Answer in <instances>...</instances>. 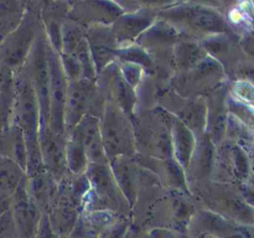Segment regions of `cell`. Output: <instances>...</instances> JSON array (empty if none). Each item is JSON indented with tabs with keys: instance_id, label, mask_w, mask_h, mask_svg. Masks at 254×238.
I'll use <instances>...</instances> for the list:
<instances>
[{
	"instance_id": "f1b7e54d",
	"label": "cell",
	"mask_w": 254,
	"mask_h": 238,
	"mask_svg": "<svg viewBox=\"0 0 254 238\" xmlns=\"http://www.w3.org/2000/svg\"><path fill=\"white\" fill-rule=\"evenodd\" d=\"M26 12V1L0 0V39L17 29Z\"/></svg>"
},
{
	"instance_id": "74e56055",
	"label": "cell",
	"mask_w": 254,
	"mask_h": 238,
	"mask_svg": "<svg viewBox=\"0 0 254 238\" xmlns=\"http://www.w3.org/2000/svg\"><path fill=\"white\" fill-rule=\"evenodd\" d=\"M131 228V218L118 216L101 232L98 238H126Z\"/></svg>"
},
{
	"instance_id": "d590c367",
	"label": "cell",
	"mask_w": 254,
	"mask_h": 238,
	"mask_svg": "<svg viewBox=\"0 0 254 238\" xmlns=\"http://www.w3.org/2000/svg\"><path fill=\"white\" fill-rule=\"evenodd\" d=\"M71 55H73L76 57L77 61L79 62L82 68V74H83V79H88V81L96 82L97 81V71L96 66H94L93 59H92L91 51H89L88 44H87V40L83 39L79 42L78 46L76 47L73 52Z\"/></svg>"
},
{
	"instance_id": "7bdbcfd3",
	"label": "cell",
	"mask_w": 254,
	"mask_h": 238,
	"mask_svg": "<svg viewBox=\"0 0 254 238\" xmlns=\"http://www.w3.org/2000/svg\"><path fill=\"white\" fill-rule=\"evenodd\" d=\"M243 52L254 62V31L243 35L240 41Z\"/></svg>"
},
{
	"instance_id": "ba28073f",
	"label": "cell",
	"mask_w": 254,
	"mask_h": 238,
	"mask_svg": "<svg viewBox=\"0 0 254 238\" xmlns=\"http://www.w3.org/2000/svg\"><path fill=\"white\" fill-rule=\"evenodd\" d=\"M47 39L44 30L37 36L31 52L21 69L31 81L40 106V126L49 125L50 113V72L47 63Z\"/></svg>"
},
{
	"instance_id": "ab89813d",
	"label": "cell",
	"mask_w": 254,
	"mask_h": 238,
	"mask_svg": "<svg viewBox=\"0 0 254 238\" xmlns=\"http://www.w3.org/2000/svg\"><path fill=\"white\" fill-rule=\"evenodd\" d=\"M66 238H98V235L79 216L76 226Z\"/></svg>"
},
{
	"instance_id": "603a6c76",
	"label": "cell",
	"mask_w": 254,
	"mask_h": 238,
	"mask_svg": "<svg viewBox=\"0 0 254 238\" xmlns=\"http://www.w3.org/2000/svg\"><path fill=\"white\" fill-rule=\"evenodd\" d=\"M69 1H41L40 19L44 27L45 36L50 46L60 54L61 52V29L68 17Z\"/></svg>"
},
{
	"instance_id": "7402d4cb",
	"label": "cell",
	"mask_w": 254,
	"mask_h": 238,
	"mask_svg": "<svg viewBox=\"0 0 254 238\" xmlns=\"http://www.w3.org/2000/svg\"><path fill=\"white\" fill-rule=\"evenodd\" d=\"M205 99L207 106L205 133L217 146L225 140L228 116H230L227 108V91L225 89V86L222 84L208 93Z\"/></svg>"
},
{
	"instance_id": "8d00e7d4",
	"label": "cell",
	"mask_w": 254,
	"mask_h": 238,
	"mask_svg": "<svg viewBox=\"0 0 254 238\" xmlns=\"http://www.w3.org/2000/svg\"><path fill=\"white\" fill-rule=\"evenodd\" d=\"M118 64L119 73L123 77L124 81L134 89H136L140 87V84L143 83L144 78L146 76L145 69L141 66L136 63H131V62H123V61H116Z\"/></svg>"
},
{
	"instance_id": "4316f807",
	"label": "cell",
	"mask_w": 254,
	"mask_h": 238,
	"mask_svg": "<svg viewBox=\"0 0 254 238\" xmlns=\"http://www.w3.org/2000/svg\"><path fill=\"white\" fill-rule=\"evenodd\" d=\"M174 117V116H173ZM196 135L178 118H173L171 125V148L173 159L184 169L189 166L196 146Z\"/></svg>"
},
{
	"instance_id": "f6af8a7d",
	"label": "cell",
	"mask_w": 254,
	"mask_h": 238,
	"mask_svg": "<svg viewBox=\"0 0 254 238\" xmlns=\"http://www.w3.org/2000/svg\"><path fill=\"white\" fill-rule=\"evenodd\" d=\"M12 73H14V72L10 71V69H7V68H5V67H2L1 64H0V86H1V84L4 83V82L6 81V79L9 78Z\"/></svg>"
},
{
	"instance_id": "b9f144b4",
	"label": "cell",
	"mask_w": 254,
	"mask_h": 238,
	"mask_svg": "<svg viewBox=\"0 0 254 238\" xmlns=\"http://www.w3.org/2000/svg\"><path fill=\"white\" fill-rule=\"evenodd\" d=\"M148 232L153 238H190L186 232L171 230V228H153Z\"/></svg>"
},
{
	"instance_id": "f907efd6",
	"label": "cell",
	"mask_w": 254,
	"mask_h": 238,
	"mask_svg": "<svg viewBox=\"0 0 254 238\" xmlns=\"http://www.w3.org/2000/svg\"><path fill=\"white\" fill-rule=\"evenodd\" d=\"M0 215H1V212H0Z\"/></svg>"
},
{
	"instance_id": "52a82bcc",
	"label": "cell",
	"mask_w": 254,
	"mask_h": 238,
	"mask_svg": "<svg viewBox=\"0 0 254 238\" xmlns=\"http://www.w3.org/2000/svg\"><path fill=\"white\" fill-rule=\"evenodd\" d=\"M226 78L223 66L208 56L197 67L184 73H175L170 83L173 91L184 98L206 97L216 88L222 86Z\"/></svg>"
},
{
	"instance_id": "ac0fdd59",
	"label": "cell",
	"mask_w": 254,
	"mask_h": 238,
	"mask_svg": "<svg viewBox=\"0 0 254 238\" xmlns=\"http://www.w3.org/2000/svg\"><path fill=\"white\" fill-rule=\"evenodd\" d=\"M86 40L96 66L97 74L117 61L118 42L112 25H93L86 29Z\"/></svg>"
},
{
	"instance_id": "9a60e30c",
	"label": "cell",
	"mask_w": 254,
	"mask_h": 238,
	"mask_svg": "<svg viewBox=\"0 0 254 238\" xmlns=\"http://www.w3.org/2000/svg\"><path fill=\"white\" fill-rule=\"evenodd\" d=\"M37 140L45 170L59 182L68 173L66 166V138L62 134L54 133L47 125L40 126Z\"/></svg>"
},
{
	"instance_id": "836d02e7",
	"label": "cell",
	"mask_w": 254,
	"mask_h": 238,
	"mask_svg": "<svg viewBox=\"0 0 254 238\" xmlns=\"http://www.w3.org/2000/svg\"><path fill=\"white\" fill-rule=\"evenodd\" d=\"M14 97V73H12L0 86V133L12 125Z\"/></svg>"
},
{
	"instance_id": "4fadbf2b",
	"label": "cell",
	"mask_w": 254,
	"mask_h": 238,
	"mask_svg": "<svg viewBox=\"0 0 254 238\" xmlns=\"http://www.w3.org/2000/svg\"><path fill=\"white\" fill-rule=\"evenodd\" d=\"M166 4H146L135 11H129L122 14L116 21L112 24L114 37L118 46L134 44L144 31L149 29L158 19L159 9Z\"/></svg>"
},
{
	"instance_id": "d6a6232c",
	"label": "cell",
	"mask_w": 254,
	"mask_h": 238,
	"mask_svg": "<svg viewBox=\"0 0 254 238\" xmlns=\"http://www.w3.org/2000/svg\"><path fill=\"white\" fill-rule=\"evenodd\" d=\"M83 39H86V27L67 17L61 29V52L59 55H71Z\"/></svg>"
},
{
	"instance_id": "e575fe53",
	"label": "cell",
	"mask_w": 254,
	"mask_h": 238,
	"mask_svg": "<svg viewBox=\"0 0 254 238\" xmlns=\"http://www.w3.org/2000/svg\"><path fill=\"white\" fill-rule=\"evenodd\" d=\"M117 61L131 62V63L139 64V66H141L145 69L146 73L151 71V69H154V67H155V62L151 59L150 55L143 47L135 44V42L134 44L118 46V50H117Z\"/></svg>"
},
{
	"instance_id": "2e32d148",
	"label": "cell",
	"mask_w": 254,
	"mask_h": 238,
	"mask_svg": "<svg viewBox=\"0 0 254 238\" xmlns=\"http://www.w3.org/2000/svg\"><path fill=\"white\" fill-rule=\"evenodd\" d=\"M112 174L119 190L124 195L131 208L136 206L140 190L143 187L144 170L136 164L134 158L117 156L108 160Z\"/></svg>"
},
{
	"instance_id": "3957f363",
	"label": "cell",
	"mask_w": 254,
	"mask_h": 238,
	"mask_svg": "<svg viewBox=\"0 0 254 238\" xmlns=\"http://www.w3.org/2000/svg\"><path fill=\"white\" fill-rule=\"evenodd\" d=\"M86 175L91 188L84 200L82 212L109 211L131 218L133 208L119 190L108 164H89Z\"/></svg>"
},
{
	"instance_id": "9c48e42d",
	"label": "cell",
	"mask_w": 254,
	"mask_h": 238,
	"mask_svg": "<svg viewBox=\"0 0 254 238\" xmlns=\"http://www.w3.org/2000/svg\"><path fill=\"white\" fill-rule=\"evenodd\" d=\"M251 173V156L243 145L225 139L216 146L212 180L220 183L247 181Z\"/></svg>"
},
{
	"instance_id": "60d3db41",
	"label": "cell",
	"mask_w": 254,
	"mask_h": 238,
	"mask_svg": "<svg viewBox=\"0 0 254 238\" xmlns=\"http://www.w3.org/2000/svg\"><path fill=\"white\" fill-rule=\"evenodd\" d=\"M35 238H60L59 235H57V233L54 231V228H52L46 213L42 215Z\"/></svg>"
},
{
	"instance_id": "681fc988",
	"label": "cell",
	"mask_w": 254,
	"mask_h": 238,
	"mask_svg": "<svg viewBox=\"0 0 254 238\" xmlns=\"http://www.w3.org/2000/svg\"><path fill=\"white\" fill-rule=\"evenodd\" d=\"M252 107H254V102H253V103H252Z\"/></svg>"
},
{
	"instance_id": "816d5d0a",
	"label": "cell",
	"mask_w": 254,
	"mask_h": 238,
	"mask_svg": "<svg viewBox=\"0 0 254 238\" xmlns=\"http://www.w3.org/2000/svg\"><path fill=\"white\" fill-rule=\"evenodd\" d=\"M0 238H1V237H0Z\"/></svg>"
},
{
	"instance_id": "1f68e13d",
	"label": "cell",
	"mask_w": 254,
	"mask_h": 238,
	"mask_svg": "<svg viewBox=\"0 0 254 238\" xmlns=\"http://www.w3.org/2000/svg\"><path fill=\"white\" fill-rule=\"evenodd\" d=\"M228 26L232 29H242L243 35L254 31V5L250 2L237 4L225 15Z\"/></svg>"
},
{
	"instance_id": "d6986e66",
	"label": "cell",
	"mask_w": 254,
	"mask_h": 238,
	"mask_svg": "<svg viewBox=\"0 0 254 238\" xmlns=\"http://www.w3.org/2000/svg\"><path fill=\"white\" fill-rule=\"evenodd\" d=\"M122 14L124 11L118 1H74L71 2L68 17L87 29L93 25L111 26Z\"/></svg>"
},
{
	"instance_id": "7c38bea8",
	"label": "cell",
	"mask_w": 254,
	"mask_h": 238,
	"mask_svg": "<svg viewBox=\"0 0 254 238\" xmlns=\"http://www.w3.org/2000/svg\"><path fill=\"white\" fill-rule=\"evenodd\" d=\"M96 84L106 102L118 106L130 118L134 116L138 109V93L121 76L117 62L109 64L97 76Z\"/></svg>"
},
{
	"instance_id": "f35d334b",
	"label": "cell",
	"mask_w": 254,
	"mask_h": 238,
	"mask_svg": "<svg viewBox=\"0 0 254 238\" xmlns=\"http://www.w3.org/2000/svg\"><path fill=\"white\" fill-rule=\"evenodd\" d=\"M60 61H61L62 69L66 76L67 81H79L83 79V74H82V68L79 62L77 61L76 57L73 55H60Z\"/></svg>"
},
{
	"instance_id": "c3c4849f",
	"label": "cell",
	"mask_w": 254,
	"mask_h": 238,
	"mask_svg": "<svg viewBox=\"0 0 254 238\" xmlns=\"http://www.w3.org/2000/svg\"><path fill=\"white\" fill-rule=\"evenodd\" d=\"M1 41H2V40H1V39H0V45H1Z\"/></svg>"
},
{
	"instance_id": "ee69618b",
	"label": "cell",
	"mask_w": 254,
	"mask_h": 238,
	"mask_svg": "<svg viewBox=\"0 0 254 238\" xmlns=\"http://www.w3.org/2000/svg\"><path fill=\"white\" fill-rule=\"evenodd\" d=\"M10 203H11V196L0 191V212L4 213L5 211L9 210Z\"/></svg>"
},
{
	"instance_id": "e0dca14e",
	"label": "cell",
	"mask_w": 254,
	"mask_h": 238,
	"mask_svg": "<svg viewBox=\"0 0 254 238\" xmlns=\"http://www.w3.org/2000/svg\"><path fill=\"white\" fill-rule=\"evenodd\" d=\"M134 160L140 168L149 171L158 178L159 185L165 190L190 192L186 181L185 170L174 159H156L135 154Z\"/></svg>"
},
{
	"instance_id": "d4e9b609",
	"label": "cell",
	"mask_w": 254,
	"mask_h": 238,
	"mask_svg": "<svg viewBox=\"0 0 254 238\" xmlns=\"http://www.w3.org/2000/svg\"><path fill=\"white\" fill-rule=\"evenodd\" d=\"M208 57L200 41L184 37L176 42L171 52V64L175 73H184L197 67Z\"/></svg>"
},
{
	"instance_id": "484cf974",
	"label": "cell",
	"mask_w": 254,
	"mask_h": 238,
	"mask_svg": "<svg viewBox=\"0 0 254 238\" xmlns=\"http://www.w3.org/2000/svg\"><path fill=\"white\" fill-rule=\"evenodd\" d=\"M59 182L46 170L26 176L27 193L42 213H47L56 195Z\"/></svg>"
},
{
	"instance_id": "cb8c5ba5",
	"label": "cell",
	"mask_w": 254,
	"mask_h": 238,
	"mask_svg": "<svg viewBox=\"0 0 254 238\" xmlns=\"http://www.w3.org/2000/svg\"><path fill=\"white\" fill-rule=\"evenodd\" d=\"M181 39H184V36L173 25L158 17L156 21L139 36L135 44L143 47L150 56H153L154 52L160 54L165 52V50L173 51V47Z\"/></svg>"
},
{
	"instance_id": "8fae6325",
	"label": "cell",
	"mask_w": 254,
	"mask_h": 238,
	"mask_svg": "<svg viewBox=\"0 0 254 238\" xmlns=\"http://www.w3.org/2000/svg\"><path fill=\"white\" fill-rule=\"evenodd\" d=\"M47 63L50 72L49 126L54 133L64 135V111L68 81L62 69L60 55L50 46V44H47Z\"/></svg>"
},
{
	"instance_id": "8992f818",
	"label": "cell",
	"mask_w": 254,
	"mask_h": 238,
	"mask_svg": "<svg viewBox=\"0 0 254 238\" xmlns=\"http://www.w3.org/2000/svg\"><path fill=\"white\" fill-rule=\"evenodd\" d=\"M104 106L106 99L96 82L88 79L68 81L64 111V134L72 130L87 114L101 118Z\"/></svg>"
},
{
	"instance_id": "44dd1931",
	"label": "cell",
	"mask_w": 254,
	"mask_h": 238,
	"mask_svg": "<svg viewBox=\"0 0 254 238\" xmlns=\"http://www.w3.org/2000/svg\"><path fill=\"white\" fill-rule=\"evenodd\" d=\"M73 136L83 145L89 164H108L101 136V120L98 117L87 114L64 136Z\"/></svg>"
},
{
	"instance_id": "f546056e",
	"label": "cell",
	"mask_w": 254,
	"mask_h": 238,
	"mask_svg": "<svg viewBox=\"0 0 254 238\" xmlns=\"http://www.w3.org/2000/svg\"><path fill=\"white\" fill-rule=\"evenodd\" d=\"M66 138V166L67 171L72 175H82L86 174L88 169L89 161L87 158L86 150L83 145L73 136H64Z\"/></svg>"
},
{
	"instance_id": "bcb514c9",
	"label": "cell",
	"mask_w": 254,
	"mask_h": 238,
	"mask_svg": "<svg viewBox=\"0 0 254 238\" xmlns=\"http://www.w3.org/2000/svg\"><path fill=\"white\" fill-rule=\"evenodd\" d=\"M133 227V226H131ZM133 238H153L150 236V233L148 231L143 230H136V228L133 227Z\"/></svg>"
},
{
	"instance_id": "4dcf8cb0",
	"label": "cell",
	"mask_w": 254,
	"mask_h": 238,
	"mask_svg": "<svg viewBox=\"0 0 254 238\" xmlns=\"http://www.w3.org/2000/svg\"><path fill=\"white\" fill-rule=\"evenodd\" d=\"M25 178V170L10 159L0 155V191L11 196Z\"/></svg>"
},
{
	"instance_id": "5bb4252c",
	"label": "cell",
	"mask_w": 254,
	"mask_h": 238,
	"mask_svg": "<svg viewBox=\"0 0 254 238\" xmlns=\"http://www.w3.org/2000/svg\"><path fill=\"white\" fill-rule=\"evenodd\" d=\"M10 212L19 238H35L44 213L27 193L26 175L11 195Z\"/></svg>"
},
{
	"instance_id": "30bf717a",
	"label": "cell",
	"mask_w": 254,
	"mask_h": 238,
	"mask_svg": "<svg viewBox=\"0 0 254 238\" xmlns=\"http://www.w3.org/2000/svg\"><path fill=\"white\" fill-rule=\"evenodd\" d=\"M158 106L185 124L195 134L196 138L205 134L207 117L205 97L184 98L170 88L169 91H164Z\"/></svg>"
},
{
	"instance_id": "277c9868",
	"label": "cell",
	"mask_w": 254,
	"mask_h": 238,
	"mask_svg": "<svg viewBox=\"0 0 254 238\" xmlns=\"http://www.w3.org/2000/svg\"><path fill=\"white\" fill-rule=\"evenodd\" d=\"M41 1H27L26 12L16 30L7 35L0 45V64L15 72L26 62L37 36L44 30L40 19Z\"/></svg>"
},
{
	"instance_id": "7a4b0ae2",
	"label": "cell",
	"mask_w": 254,
	"mask_h": 238,
	"mask_svg": "<svg viewBox=\"0 0 254 238\" xmlns=\"http://www.w3.org/2000/svg\"><path fill=\"white\" fill-rule=\"evenodd\" d=\"M173 118L160 106L135 111L130 119L135 136L136 154L156 159H173Z\"/></svg>"
},
{
	"instance_id": "ffe728a7",
	"label": "cell",
	"mask_w": 254,
	"mask_h": 238,
	"mask_svg": "<svg viewBox=\"0 0 254 238\" xmlns=\"http://www.w3.org/2000/svg\"><path fill=\"white\" fill-rule=\"evenodd\" d=\"M215 154L216 145L208 138L207 134H202L196 139L195 150L185 170L189 188L195 185L207 182L212 178Z\"/></svg>"
},
{
	"instance_id": "83f0119b",
	"label": "cell",
	"mask_w": 254,
	"mask_h": 238,
	"mask_svg": "<svg viewBox=\"0 0 254 238\" xmlns=\"http://www.w3.org/2000/svg\"><path fill=\"white\" fill-rule=\"evenodd\" d=\"M0 155L12 160L24 170L26 169V141L22 130L15 124L0 133Z\"/></svg>"
},
{
	"instance_id": "5b68a950",
	"label": "cell",
	"mask_w": 254,
	"mask_h": 238,
	"mask_svg": "<svg viewBox=\"0 0 254 238\" xmlns=\"http://www.w3.org/2000/svg\"><path fill=\"white\" fill-rule=\"evenodd\" d=\"M99 120L102 141L108 160L117 156L134 158L136 154L135 136L130 117L112 102H106Z\"/></svg>"
},
{
	"instance_id": "6da1fadb",
	"label": "cell",
	"mask_w": 254,
	"mask_h": 238,
	"mask_svg": "<svg viewBox=\"0 0 254 238\" xmlns=\"http://www.w3.org/2000/svg\"><path fill=\"white\" fill-rule=\"evenodd\" d=\"M158 17L173 25L184 37L197 41L213 35L232 34L225 15L203 2H170L159 9Z\"/></svg>"
},
{
	"instance_id": "7dc6e473",
	"label": "cell",
	"mask_w": 254,
	"mask_h": 238,
	"mask_svg": "<svg viewBox=\"0 0 254 238\" xmlns=\"http://www.w3.org/2000/svg\"><path fill=\"white\" fill-rule=\"evenodd\" d=\"M196 238H217V237H215V236H212V235H200L198 237H196Z\"/></svg>"
}]
</instances>
